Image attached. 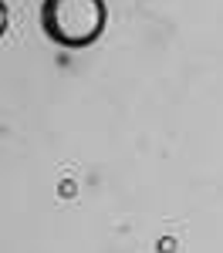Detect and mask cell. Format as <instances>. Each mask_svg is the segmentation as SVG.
<instances>
[{"mask_svg": "<svg viewBox=\"0 0 223 253\" xmlns=\"http://www.w3.org/2000/svg\"><path fill=\"white\" fill-rule=\"evenodd\" d=\"M41 24L64 47H85L105 27V0H44Z\"/></svg>", "mask_w": 223, "mask_h": 253, "instance_id": "6da1fadb", "label": "cell"}, {"mask_svg": "<svg viewBox=\"0 0 223 253\" xmlns=\"http://www.w3.org/2000/svg\"><path fill=\"white\" fill-rule=\"evenodd\" d=\"M75 193H78V186H75L71 179H61V186H58V196H61V199H71Z\"/></svg>", "mask_w": 223, "mask_h": 253, "instance_id": "7a4b0ae2", "label": "cell"}, {"mask_svg": "<svg viewBox=\"0 0 223 253\" xmlns=\"http://www.w3.org/2000/svg\"><path fill=\"white\" fill-rule=\"evenodd\" d=\"M176 247H179V243H176L173 236H162L159 240V253H176Z\"/></svg>", "mask_w": 223, "mask_h": 253, "instance_id": "3957f363", "label": "cell"}]
</instances>
